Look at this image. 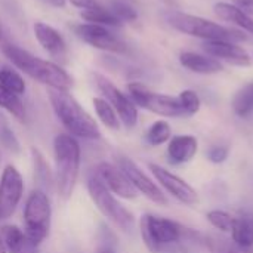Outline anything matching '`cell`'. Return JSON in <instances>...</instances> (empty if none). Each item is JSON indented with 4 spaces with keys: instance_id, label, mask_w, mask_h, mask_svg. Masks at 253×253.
I'll use <instances>...</instances> for the list:
<instances>
[{
    "instance_id": "cell-1",
    "label": "cell",
    "mask_w": 253,
    "mask_h": 253,
    "mask_svg": "<svg viewBox=\"0 0 253 253\" xmlns=\"http://www.w3.org/2000/svg\"><path fill=\"white\" fill-rule=\"evenodd\" d=\"M1 50L4 56L22 73L30 76L31 79L58 90H70L73 86V79L68 76L65 70H62L59 65L42 59L31 52L12 44V43H3Z\"/></svg>"
},
{
    "instance_id": "cell-2",
    "label": "cell",
    "mask_w": 253,
    "mask_h": 253,
    "mask_svg": "<svg viewBox=\"0 0 253 253\" xmlns=\"http://www.w3.org/2000/svg\"><path fill=\"white\" fill-rule=\"evenodd\" d=\"M141 237L151 253H184V242L190 240V230L176 221L145 213L139 222Z\"/></svg>"
},
{
    "instance_id": "cell-3",
    "label": "cell",
    "mask_w": 253,
    "mask_h": 253,
    "mask_svg": "<svg viewBox=\"0 0 253 253\" xmlns=\"http://www.w3.org/2000/svg\"><path fill=\"white\" fill-rule=\"evenodd\" d=\"M47 93L56 117L71 136L83 139H98L101 136V130L96 122L74 99V96L68 93V90H58L49 87Z\"/></svg>"
},
{
    "instance_id": "cell-4",
    "label": "cell",
    "mask_w": 253,
    "mask_h": 253,
    "mask_svg": "<svg viewBox=\"0 0 253 253\" xmlns=\"http://www.w3.org/2000/svg\"><path fill=\"white\" fill-rule=\"evenodd\" d=\"M56 188L62 199H70L80 170V145L74 136L59 133L53 139Z\"/></svg>"
},
{
    "instance_id": "cell-5",
    "label": "cell",
    "mask_w": 253,
    "mask_h": 253,
    "mask_svg": "<svg viewBox=\"0 0 253 253\" xmlns=\"http://www.w3.org/2000/svg\"><path fill=\"white\" fill-rule=\"evenodd\" d=\"M168 22L178 31L206 40H225V42H242L248 37L234 28L224 27L213 21L202 16L188 15L182 12H172L168 15Z\"/></svg>"
},
{
    "instance_id": "cell-6",
    "label": "cell",
    "mask_w": 253,
    "mask_h": 253,
    "mask_svg": "<svg viewBox=\"0 0 253 253\" xmlns=\"http://www.w3.org/2000/svg\"><path fill=\"white\" fill-rule=\"evenodd\" d=\"M87 190L98 211L105 218H108L117 228H120L125 233H130L133 230V215L114 197V194L102 184V181L95 173L87 179Z\"/></svg>"
},
{
    "instance_id": "cell-7",
    "label": "cell",
    "mask_w": 253,
    "mask_h": 253,
    "mask_svg": "<svg viewBox=\"0 0 253 253\" xmlns=\"http://www.w3.org/2000/svg\"><path fill=\"white\" fill-rule=\"evenodd\" d=\"M52 208L44 191L34 190L25 203L24 209V225L27 237L39 246L49 236L50 230Z\"/></svg>"
},
{
    "instance_id": "cell-8",
    "label": "cell",
    "mask_w": 253,
    "mask_h": 253,
    "mask_svg": "<svg viewBox=\"0 0 253 253\" xmlns=\"http://www.w3.org/2000/svg\"><path fill=\"white\" fill-rule=\"evenodd\" d=\"M129 98L135 105L163 117H185L178 98L150 90L142 83L133 82L127 86Z\"/></svg>"
},
{
    "instance_id": "cell-9",
    "label": "cell",
    "mask_w": 253,
    "mask_h": 253,
    "mask_svg": "<svg viewBox=\"0 0 253 253\" xmlns=\"http://www.w3.org/2000/svg\"><path fill=\"white\" fill-rule=\"evenodd\" d=\"M93 77L98 89L102 92L105 99L116 110L120 122L129 129L133 127L138 122V108L133 104V101L127 95H125L116 84H113V82H110L107 77L101 74H95Z\"/></svg>"
},
{
    "instance_id": "cell-10",
    "label": "cell",
    "mask_w": 253,
    "mask_h": 253,
    "mask_svg": "<svg viewBox=\"0 0 253 253\" xmlns=\"http://www.w3.org/2000/svg\"><path fill=\"white\" fill-rule=\"evenodd\" d=\"M24 193V182L21 173L15 166L4 168L0 178V219H7L13 215Z\"/></svg>"
},
{
    "instance_id": "cell-11",
    "label": "cell",
    "mask_w": 253,
    "mask_h": 253,
    "mask_svg": "<svg viewBox=\"0 0 253 253\" xmlns=\"http://www.w3.org/2000/svg\"><path fill=\"white\" fill-rule=\"evenodd\" d=\"M117 163H119V168L129 178L130 184L135 187L136 191L144 194L148 200H151L156 205H160V206L168 205V199H166L165 193L160 190V187L156 182H153V179L148 178L147 173L142 172V169L135 162H132L127 157L120 156V157H117Z\"/></svg>"
},
{
    "instance_id": "cell-12",
    "label": "cell",
    "mask_w": 253,
    "mask_h": 253,
    "mask_svg": "<svg viewBox=\"0 0 253 253\" xmlns=\"http://www.w3.org/2000/svg\"><path fill=\"white\" fill-rule=\"evenodd\" d=\"M148 168H150L151 173L154 175V178L157 179V182L169 194H172V197L176 199L179 203L187 205V206H193L199 202V196H197L196 190L190 184H187L182 178L176 176L170 170H168V169H165L156 163H150Z\"/></svg>"
},
{
    "instance_id": "cell-13",
    "label": "cell",
    "mask_w": 253,
    "mask_h": 253,
    "mask_svg": "<svg viewBox=\"0 0 253 253\" xmlns=\"http://www.w3.org/2000/svg\"><path fill=\"white\" fill-rule=\"evenodd\" d=\"M74 31L84 43L90 44L95 49L116 52V53H122L126 50V44L119 37H116L108 30V27L86 22V24L76 25Z\"/></svg>"
},
{
    "instance_id": "cell-14",
    "label": "cell",
    "mask_w": 253,
    "mask_h": 253,
    "mask_svg": "<svg viewBox=\"0 0 253 253\" xmlns=\"http://www.w3.org/2000/svg\"><path fill=\"white\" fill-rule=\"evenodd\" d=\"M95 175L102 181V184L116 196L126 199V200H133L136 197V190L130 184L129 178L125 175V172L111 163L102 162L96 166Z\"/></svg>"
},
{
    "instance_id": "cell-15",
    "label": "cell",
    "mask_w": 253,
    "mask_h": 253,
    "mask_svg": "<svg viewBox=\"0 0 253 253\" xmlns=\"http://www.w3.org/2000/svg\"><path fill=\"white\" fill-rule=\"evenodd\" d=\"M205 52L209 56H213L216 59H222L228 64L239 65V67H248L252 62L251 55L246 49L236 44L234 42H225V40H206L203 44Z\"/></svg>"
},
{
    "instance_id": "cell-16",
    "label": "cell",
    "mask_w": 253,
    "mask_h": 253,
    "mask_svg": "<svg viewBox=\"0 0 253 253\" xmlns=\"http://www.w3.org/2000/svg\"><path fill=\"white\" fill-rule=\"evenodd\" d=\"M33 30H34V36H36L37 42L49 55H52L55 58H62L65 55L67 44L58 30H55L53 27H50L44 22H36Z\"/></svg>"
},
{
    "instance_id": "cell-17",
    "label": "cell",
    "mask_w": 253,
    "mask_h": 253,
    "mask_svg": "<svg viewBox=\"0 0 253 253\" xmlns=\"http://www.w3.org/2000/svg\"><path fill=\"white\" fill-rule=\"evenodd\" d=\"M199 141L193 135H178L169 139L168 145V157L173 165H184L193 160L197 154Z\"/></svg>"
},
{
    "instance_id": "cell-18",
    "label": "cell",
    "mask_w": 253,
    "mask_h": 253,
    "mask_svg": "<svg viewBox=\"0 0 253 253\" xmlns=\"http://www.w3.org/2000/svg\"><path fill=\"white\" fill-rule=\"evenodd\" d=\"M0 239L7 253H39V246L15 225H4L0 230Z\"/></svg>"
},
{
    "instance_id": "cell-19",
    "label": "cell",
    "mask_w": 253,
    "mask_h": 253,
    "mask_svg": "<svg viewBox=\"0 0 253 253\" xmlns=\"http://www.w3.org/2000/svg\"><path fill=\"white\" fill-rule=\"evenodd\" d=\"M179 62L182 67L197 74H216L224 70V65L219 62V59L196 52H181Z\"/></svg>"
},
{
    "instance_id": "cell-20",
    "label": "cell",
    "mask_w": 253,
    "mask_h": 253,
    "mask_svg": "<svg viewBox=\"0 0 253 253\" xmlns=\"http://www.w3.org/2000/svg\"><path fill=\"white\" fill-rule=\"evenodd\" d=\"M213 10L221 19L231 22V24L237 25L239 28H242L243 31L253 34V18L246 12H243L240 7H237L236 4L219 1L213 6Z\"/></svg>"
},
{
    "instance_id": "cell-21",
    "label": "cell",
    "mask_w": 253,
    "mask_h": 253,
    "mask_svg": "<svg viewBox=\"0 0 253 253\" xmlns=\"http://www.w3.org/2000/svg\"><path fill=\"white\" fill-rule=\"evenodd\" d=\"M233 242L243 251H251L253 248V218L252 216H242L236 218L233 231H231Z\"/></svg>"
},
{
    "instance_id": "cell-22",
    "label": "cell",
    "mask_w": 253,
    "mask_h": 253,
    "mask_svg": "<svg viewBox=\"0 0 253 253\" xmlns=\"http://www.w3.org/2000/svg\"><path fill=\"white\" fill-rule=\"evenodd\" d=\"M80 16L90 24H98V25H104V27H119L122 25V21L110 10L105 9L102 6H93L89 9H83L80 12Z\"/></svg>"
},
{
    "instance_id": "cell-23",
    "label": "cell",
    "mask_w": 253,
    "mask_h": 253,
    "mask_svg": "<svg viewBox=\"0 0 253 253\" xmlns=\"http://www.w3.org/2000/svg\"><path fill=\"white\" fill-rule=\"evenodd\" d=\"M233 110L236 116L246 119L253 113V82L245 84L233 98Z\"/></svg>"
},
{
    "instance_id": "cell-24",
    "label": "cell",
    "mask_w": 253,
    "mask_h": 253,
    "mask_svg": "<svg viewBox=\"0 0 253 253\" xmlns=\"http://www.w3.org/2000/svg\"><path fill=\"white\" fill-rule=\"evenodd\" d=\"M0 108L10 113L18 120H25V107L19 99V95L7 90L0 84Z\"/></svg>"
},
{
    "instance_id": "cell-25",
    "label": "cell",
    "mask_w": 253,
    "mask_h": 253,
    "mask_svg": "<svg viewBox=\"0 0 253 253\" xmlns=\"http://www.w3.org/2000/svg\"><path fill=\"white\" fill-rule=\"evenodd\" d=\"M93 108L99 120L113 130L120 129V119L116 113V110L111 107V104L105 98H95L93 99Z\"/></svg>"
},
{
    "instance_id": "cell-26",
    "label": "cell",
    "mask_w": 253,
    "mask_h": 253,
    "mask_svg": "<svg viewBox=\"0 0 253 253\" xmlns=\"http://www.w3.org/2000/svg\"><path fill=\"white\" fill-rule=\"evenodd\" d=\"M0 84L16 95H22L25 92V82L22 76L9 65L0 64Z\"/></svg>"
},
{
    "instance_id": "cell-27",
    "label": "cell",
    "mask_w": 253,
    "mask_h": 253,
    "mask_svg": "<svg viewBox=\"0 0 253 253\" xmlns=\"http://www.w3.org/2000/svg\"><path fill=\"white\" fill-rule=\"evenodd\" d=\"M170 138H172V129H170L169 123L165 122V120L154 122L150 126V129L147 130V135H145L147 142L150 145H153V147L162 145V144L168 142Z\"/></svg>"
},
{
    "instance_id": "cell-28",
    "label": "cell",
    "mask_w": 253,
    "mask_h": 253,
    "mask_svg": "<svg viewBox=\"0 0 253 253\" xmlns=\"http://www.w3.org/2000/svg\"><path fill=\"white\" fill-rule=\"evenodd\" d=\"M31 156H33V163H34V178L40 185H50L52 182V175L49 170V166L42 156V153L36 148H31Z\"/></svg>"
},
{
    "instance_id": "cell-29",
    "label": "cell",
    "mask_w": 253,
    "mask_h": 253,
    "mask_svg": "<svg viewBox=\"0 0 253 253\" xmlns=\"http://www.w3.org/2000/svg\"><path fill=\"white\" fill-rule=\"evenodd\" d=\"M206 218H208V221L211 222L212 227H215L216 230H219L222 233H231L233 227H234V222H236V218L233 215H230L225 211H219V209L208 212Z\"/></svg>"
},
{
    "instance_id": "cell-30",
    "label": "cell",
    "mask_w": 253,
    "mask_h": 253,
    "mask_svg": "<svg viewBox=\"0 0 253 253\" xmlns=\"http://www.w3.org/2000/svg\"><path fill=\"white\" fill-rule=\"evenodd\" d=\"M0 144L10 153H19L21 145L15 135V132L10 129L9 122L3 114H0Z\"/></svg>"
},
{
    "instance_id": "cell-31",
    "label": "cell",
    "mask_w": 253,
    "mask_h": 253,
    "mask_svg": "<svg viewBox=\"0 0 253 253\" xmlns=\"http://www.w3.org/2000/svg\"><path fill=\"white\" fill-rule=\"evenodd\" d=\"M178 99L181 102V107L184 110L185 117H191V116H194V114H197L200 111L202 99H200V96L194 90H191V89L182 90L179 93Z\"/></svg>"
},
{
    "instance_id": "cell-32",
    "label": "cell",
    "mask_w": 253,
    "mask_h": 253,
    "mask_svg": "<svg viewBox=\"0 0 253 253\" xmlns=\"http://www.w3.org/2000/svg\"><path fill=\"white\" fill-rule=\"evenodd\" d=\"M122 22L123 21H135L138 18V12L136 9L127 3V1H122V0H117L111 4V9H110Z\"/></svg>"
},
{
    "instance_id": "cell-33",
    "label": "cell",
    "mask_w": 253,
    "mask_h": 253,
    "mask_svg": "<svg viewBox=\"0 0 253 253\" xmlns=\"http://www.w3.org/2000/svg\"><path fill=\"white\" fill-rule=\"evenodd\" d=\"M228 154H230L228 147H224V145L212 147L208 151V160L215 163V165H219V163H224L228 159Z\"/></svg>"
},
{
    "instance_id": "cell-34",
    "label": "cell",
    "mask_w": 253,
    "mask_h": 253,
    "mask_svg": "<svg viewBox=\"0 0 253 253\" xmlns=\"http://www.w3.org/2000/svg\"><path fill=\"white\" fill-rule=\"evenodd\" d=\"M206 246L211 253H239L231 246H228L227 243L218 239H206Z\"/></svg>"
},
{
    "instance_id": "cell-35",
    "label": "cell",
    "mask_w": 253,
    "mask_h": 253,
    "mask_svg": "<svg viewBox=\"0 0 253 253\" xmlns=\"http://www.w3.org/2000/svg\"><path fill=\"white\" fill-rule=\"evenodd\" d=\"M236 6L248 15H253V0H236Z\"/></svg>"
},
{
    "instance_id": "cell-36",
    "label": "cell",
    "mask_w": 253,
    "mask_h": 253,
    "mask_svg": "<svg viewBox=\"0 0 253 253\" xmlns=\"http://www.w3.org/2000/svg\"><path fill=\"white\" fill-rule=\"evenodd\" d=\"M71 4H74L76 7H80L82 10L83 9H89V7H93L96 6V1L95 0H68Z\"/></svg>"
},
{
    "instance_id": "cell-37",
    "label": "cell",
    "mask_w": 253,
    "mask_h": 253,
    "mask_svg": "<svg viewBox=\"0 0 253 253\" xmlns=\"http://www.w3.org/2000/svg\"><path fill=\"white\" fill-rule=\"evenodd\" d=\"M44 1L49 3L50 6H55V7H64L67 0H44Z\"/></svg>"
},
{
    "instance_id": "cell-38",
    "label": "cell",
    "mask_w": 253,
    "mask_h": 253,
    "mask_svg": "<svg viewBox=\"0 0 253 253\" xmlns=\"http://www.w3.org/2000/svg\"><path fill=\"white\" fill-rule=\"evenodd\" d=\"M96 253H116V251H114L111 246L105 245V246H99V248L96 249Z\"/></svg>"
},
{
    "instance_id": "cell-39",
    "label": "cell",
    "mask_w": 253,
    "mask_h": 253,
    "mask_svg": "<svg viewBox=\"0 0 253 253\" xmlns=\"http://www.w3.org/2000/svg\"><path fill=\"white\" fill-rule=\"evenodd\" d=\"M0 253H6V249H4V245H3L1 239H0Z\"/></svg>"
},
{
    "instance_id": "cell-40",
    "label": "cell",
    "mask_w": 253,
    "mask_h": 253,
    "mask_svg": "<svg viewBox=\"0 0 253 253\" xmlns=\"http://www.w3.org/2000/svg\"><path fill=\"white\" fill-rule=\"evenodd\" d=\"M3 43H4V39H3V33H1V30H0V47H1Z\"/></svg>"
},
{
    "instance_id": "cell-41",
    "label": "cell",
    "mask_w": 253,
    "mask_h": 253,
    "mask_svg": "<svg viewBox=\"0 0 253 253\" xmlns=\"http://www.w3.org/2000/svg\"><path fill=\"white\" fill-rule=\"evenodd\" d=\"M252 218H253V216H252Z\"/></svg>"
}]
</instances>
